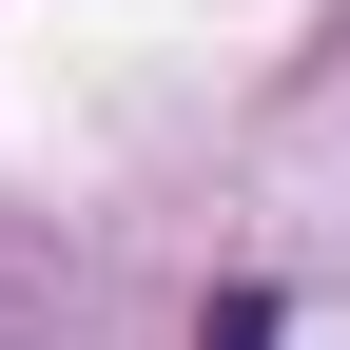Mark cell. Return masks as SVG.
Here are the masks:
<instances>
[{"label":"cell","instance_id":"obj_1","mask_svg":"<svg viewBox=\"0 0 350 350\" xmlns=\"http://www.w3.org/2000/svg\"><path fill=\"white\" fill-rule=\"evenodd\" d=\"M195 350H292V312H273V292L234 273V292H214V331H195Z\"/></svg>","mask_w":350,"mask_h":350}]
</instances>
